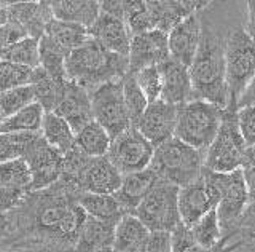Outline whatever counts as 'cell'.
I'll list each match as a JSON object with an SVG mask.
<instances>
[{"label": "cell", "mask_w": 255, "mask_h": 252, "mask_svg": "<svg viewBox=\"0 0 255 252\" xmlns=\"http://www.w3.org/2000/svg\"><path fill=\"white\" fill-rule=\"evenodd\" d=\"M77 192L58 180L40 192H29L8 216L0 252H75L86 220Z\"/></svg>", "instance_id": "obj_1"}, {"label": "cell", "mask_w": 255, "mask_h": 252, "mask_svg": "<svg viewBox=\"0 0 255 252\" xmlns=\"http://www.w3.org/2000/svg\"><path fill=\"white\" fill-rule=\"evenodd\" d=\"M201 42L188 67L191 78V99H201L225 109L228 88L225 78V40L201 16Z\"/></svg>", "instance_id": "obj_2"}, {"label": "cell", "mask_w": 255, "mask_h": 252, "mask_svg": "<svg viewBox=\"0 0 255 252\" xmlns=\"http://www.w3.org/2000/svg\"><path fill=\"white\" fill-rule=\"evenodd\" d=\"M128 70V58L106 50L91 37L80 48L70 51L66 58L67 80L83 86L90 93L107 82L122 80Z\"/></svg>", "instance_id": "obj_3"}, {"label": "cell", "mask_w": 255, "mask_h": 252, "mask_svg": "<svg viewBox=\"0 0 255 252\" xmlns=\"http://www.w3.org/2000/svg\"><path fill=\"white\" fill-rule=\"evenodd\" d=\"M206 152L187 145L179 139H169L155 148L150 169L155 172L161 184L183 188L201 176L204 169Z\"/></svg>", "instance_id": "obj_4"}, {"label": "cell", "mask_w": 255, "mask_h": 252, "mask_svg": "<svg viewBox=\"0 0 255 252\" xmlns=\"http://www.w3.org/2000/svg\"><path fill=\"white\" fill-rule=\"evenodd\" d=\"M223 110L225 109L201 99H191L177 106L174 137L196 150L206 152L219 132Z\"/></svg>", "instance_id": "obj_5"}, {"label": "cell", "mask_w": 255, "mask_h": 252, "mask_svg": "<svg viewBox=\"0 0 255 252\" xmlns=\"http://www.w3.org/2000/svg\"><path fill=\"white\" fill-rule=\"evenodd\" d=\"M255 75V40L244 27H233L225 40V78L228 109H238V101ZM225 107V109H227Z\"/></svg>", "instance_id": "obj_6"}, {"label": "cell", "mask_w": 255, "mask_h": 252, "mask_svg": "<svg viewBox=\"0 0 255 252\" xmlns=\"http://www.w3.org/2000/svg\"><path fill=\"white\" fill-rule=\"evenodd\" d=\"M246 148L247 145L238 125V109L227 107L223 110L217 136L206 150L204 168L220 174H230L233 171L243 169Z\"/></svg>", "instance_id": "obj_7"}, {"label": "cell", "mask_w": 255, "mask_h": 252, "mask_svg": "<svg viewBox=\"0 0 255 252\" xmlns=\"http://www.w3.org/2000/svg\"><path fill=\"white\" fill-rule=\"evenodd\" d=\"M222 177L220 172L204 168L195 182L180 188L179 212L183 225L190 228L209 211L217 209L222 195Z\"/></svg>", "instance_id": "obj_8"}, {"label": "cell", "mask_w": 255, "mask_h": 252, "mask_svg": "<svg viewBox=\"0 0 255 252\" xmlns=\"http://www.w3.org/2000/svg\"><path fill=\"white\" fill-rule=\"evenodd\" d=\"M179 187L158 184L143 200L134 216L150 232L172 233L182 224L179 212Z\"/></svg>", "instance_id": "obj_9"}, {"label": "cell", "mask_w": 255, "mask_h": 252, "mask_svg": "<svg viewBox=\"0 0 255 252\" xmlns=\"http://www.w3.org/2000/svg\"><path fill=\"white\" fill-rule=\"evenodd\" d=\"M94 122H98L110 140L132 128L123 99L122 80L107 82L90 93Z\"/></svg>", "instance_id": "obj_10"}, {"label": "cell", "mask_w": 255, "mask_h": 252, "mask_svg": "<svg viewBox=\"0 0 255 252\" xmlns=\"http://www.w3.org/2000/svg\"><path fill=\"white\" fill-rule=\"evenodd\" d=\"M155 147L135 128H129L123 134L112 139L107 158L122 176L134 174L147 169L153 158Z\"/></svg>", "instance_id": "obj_11"}, {"label": "cell", "mask_w": 255, "mask_h": 252, "mask_svg": "<svg viewBox=\"0 0 255 252\" xmlns=\"http://www.w3.org/2000/svg\"><path fill=\"white\" fill-rule=\"evenodd\" d=\"M22 160L27 163L32 176L30 192L45 190L61 179L64 155L51 145H48L42 134H38L30 144Z\"/></svg>", "instance_id": "obj_12"}, {"label": "cell", "mask_w": 255, "mask_h": 252, "mask_svg": "<svg viewBox=\"0 0 255 252\" xmlns=\"http://www.w3.org/2000/svg\"><path fill=\"white\" fill-rule=\"evenodd\" d=\"M247 204H249V195H247L243 169L223 174L222 195L217 204V217L222 236L233 238L235 227Z\"/></svg>", "instance_id": "obj_13"}, {"label": "cell", "mask_w": 255, "mask_h": 252, "mask_svg": "<svg viewBox=\"0 0 255 252\" xmlns=\"http://www.w3.org/2000/svg\"><path fill=\"white\" fill-rule=\"evenodd\" d=\"M123 176L106 156L90 158L74 180V190L78 193L114 195L122 184Z\"/></svg>", "instance_id": "obj_14"}, {"label": "cell", "mask_w": 255, "mask_h": 252, "mask_svg": "<svg viewBox=\"0 0 255 252\" xmlns=\"http://www.w3.org/2000/svg\"><path fill=\"white\" fill-rule=\"evenodd\" d=\"M175 125H177V106L167 104L159 99L148 104L135 125V129L156 148L174 137Z\"/></svg>", "instance_id": "obj_15"}, {"label": "cell", "mask_w": 255, "mask_h": 252, "mask_svg": "<svg viewBox=\"0 0 255 252\" xmlns=\"http://www.w3.org/2000/svg\"><path fill=\"white\" fill-rule=\"evenodd\" d=\"M171 58L167 34L161 30H150V32L131 37L129 48V70L128 72H139L140 69L150 66H159Z\"/></svg>", "instance_id": "obj_16"}, {"label": "cell", "mask_w": 255, "mask_h": 252, "mask_svg": "<svg viewBox=\"0 0 255 252\" xmlns=\"http://www.w3.org/2000/svg\"><path fill=\"white\" fill-rule=\"evenodd\" d=\"M201 11H199L179 22L167 34V45L172 59L187 67L191 66L201 42Z\"/></svg>", "instance_id": "obj_17"}, {"label": "cell", "mask_w": 255, "mask_h": 252, "mask_svg": "<svg viewBox=\"0 0 255 252\" xmlns=\"http://www.w3.org/2000/svg\"><path fill=\"white\" fill-rule=\"evenodd\" d=\"M53 112L64 118L69 123L72 131L77 134L86 125H90L94 120L90 91L74 82H67L64 96Z\"/></svg>", "instance_id": "obj_18"}, {"label": "cell", "mask_w": 255, "mask_h": 252, "mask_svg": "<svg viewBox=\"0 0 255 252\" xmlns=\"http://www.w3.org/2000/svg\"><path fill=\"white\" fill-rule=\"evenodd\" d=\"M88 35L118 56H129L131 35L128 32L123 19L101 13L94 24L88 29Z\"/></svg>", "instance_id": "obj_19"}, {"label": "cell", "mask_w": 255, "mask_h": 252, "mask_svg": "<svg viewBox=\"0 0 255 252\" xmlns=\"http://www.w3.org/2000/svg\"><path fill=\"white\" fill-rule=\"evenodd\" d=\"M53 13L48 2H11L8 22L19 26L27 37L40 40L45 35L48 24L53 21Z\"/></svg>", "instance_id": "obj_20"}, {"label": "cell", "mask_w": 255, "mask_h": 252, "mask_svg": "<svg viewBox=\"0 0 255 252\" xmlns=\"http://www.w3.org/2000/svg\"><path fill=\"white\" fill-rule=\"evenodd\" d=\"M158 184L161 182H159L156 174L150 168H147L140 172L123 176L120 188L114 193V196L126 214H134L139 204L147 198V195Z\"/></svg>", "instance_id": "obj_21"}, {"label": "cell", "mask_w": 255, "mask_h": 252, "mask_svg": "<svg viewBox=\"0 0 255 252\" xmlns=\"http://www.w3.org/2000/svg\"><path fill=\"white\" fill-rule=\"evenodd\" d=\"M158 67L163 78L161 101L172 106H180L191 101V78L188 67L172 58Z\"/></svg>", "instance_id": "obj_22"}, {"label": "cell", "mask_w": 255, "mask_h": 252, "mask_svg": "<svg viewBox=\"0 0 255 252\" xmlns=\"http://www.w3.org/2000/svg\"><path fill=\"white\" fill-rule=\"evenodd\" d=\"M209 2H177V0H148V6L155 19V30H161L164 34H169L171 30L191 14L203 11Z\"/></svg>", "instance_id": "obj_23"}, {"label": "cell", "mask_w": 255, "mask_h": 252, "mask_svg": "<svg viewBox=\"0 0 255 252\" xmlns=\"http://www.w3.org/2000/svg\"><path fill=\"white\" fill-rule=\"evenodd\" d=\"M53 18L90 29L101 14V5L96 0H51Z\"/></svg>", "instance_id": "obj_24"}, {"label": "cell", "mask_w": 255, "mask_h": 252, "mask_svg": "<svg viewBox=\"0 0 255 252\" xmlns=\"http://www.w3.org/2000/svg\"><path fill=\"white\" fill-rule=\"evenodd\" d=\"M117 224L86 217L75 243V252H96L114 244Z\"/></svg>", "instance_id": "obj_25"}, {"label": "cell", "mask_w": 255, "mask_h": 252, "mask_svg": "<svg viewBox=\"0 0 255 252\" xmlns=\"http://www.w3.org/2000/svg\"><path fill=\"white\" fill-rule=\"evenodd\" d=\"M150 230L134 214H126L115 227L112 248L115 252H139L147 241Z\"/></svg>", "instance_id": "obj_26"}, {"label": "cell", "mask_w": 255, "mask_h": 252, "mask_svg": "<svg viewBox=\"0 0 255 252\" xmlns=\"http://www.w3.org/2000/svg\"><path fill=\"white\" fill-rule=\"evenodd\" d=\"M67 82L69 80L66 82L56 80V78L50 77L38 66L32 70L29 85L32 86V90H34L35 102H38V104L43 107L45 112H53L64 96Z\"/></svg>", "instance_id": "obj_27"}, {"label": "cell", "mask_w": 255, "mask_h": 252, "mask_svg": "<svg viewBox=\"0 0 255 252\" xmlns=\"http://www.w3.org/2000/svg\"><path fill=\"white\" fill-rule=\"evenodd\" d=\"M88 217L107 220V222L118 224L120 219L126 216L123 208L115 200L114 195H96V193H80L77 198Z\"/></svg>", "instance_id": "obj_28"}, {"label": "cell", "mask_w": 255, "mask_h": 252, "mask_svg": "<svg viewBox=\"0 0 255 252\" xmlns=\"http://www.w3.org/2000/svg\"><path fill=\"white\" fill-rule=\"evenodd\" d=\"M40 134L46 140L48 145H51L62 155H66L75 145V132L72 131L64 118L56 115L54 112H45Z\"/></svg>", "instance_id": "obj_29"}, {"label": "cell", "mask_w": 255, "mask_h": 252, "mask_svg": "<svg viewBox=\"0 0 255 252\" xmlns=\"http://www.w3.org/2000/svg\"><path fill=\"white\" fill-rule=\"evenodd\" d=\"M43 115H45L43 107L38 102H32L27 107L21 109L19 112L5 118L2 126H0V132H10V134H40Z\"/></svg>", "instance_id": "obj_30"}, {"label": "cell", "mask_w": 255, "mask_h": 252, "mask_svg": "<svg viewBox=\"0 0 255 252\" xmlns=\"http://www.w3.org/2000/svg\"><path fill=\"white\" fill-rule=\"evenodd\" d=\"M45 37L50 38V40L56 46H59L64 53H67V56L70 51L80 48L83 43L90 40L88 29L78 24H72V22L58 21V19H53L50 24H48L45 30Z\"/></svg>", "instance_id": "obj_31"}, {"label": "cell", "mask_w": 255, "mask_h": 252, "mask_svg": "<svg viewBox=\"0 0 255 252\" xmlns=\"http://www.w3.org/2000/svg\"><path fill=\"white\" fill-rule=\"evenodd\" d=\"M172 240V252H235L236 249L243 248L246 241L238 240L235 243H230V238L222 236L220 243L214 248H203L193 240L188 227L180 224L175 230L171 233Z\"/></svg>", "instance_id": "obj_32"}, {"label": "cell", "mask_w": 255, "mask_h": 252, "mask_svg": "<svg viewBox=\"0 0 255 252\" xmlns=\"http://www.w3.org/2000/svg\"><path fill=\"white\" fill-rule=\"evenodd\" d=\"M110 137L98 122H91L75 134V145L91 158L106 156L110 147Z\"/></svg>", "instance_id": "obj_33"}, {"label": "cell", "mask_w": 255, "mask_h": 252, "mask_svg": "<svg viewBox=\"0 0 255 252\" xmlns=\"http://www.w3.org/2000/svg\"><path fill=\"white\" fill-rule=\"evenodd\" d=\"M125 24L131 37L140 35L155 30V19L148 2H140V0H126V10H125Z\"/></svg>", "instance_id": "obj_34"}, {"label": "cell", "mask_w": 255, "mask_h": 252, "mask_svg": "<svg viewBox=\"0 0 255 252\" xmlns=\"http://www.w3.org/2000/svg\"><path fill=\"white\" fill-rule=\"evenodd\" d=\"M40 67L45 72L56 78L59 82H66V58L67 53H64L59 46H56L50 38H46L45 35L40 38Z\"/></svg>", "instance_id": "obj_35"}, {"label": "cell", "mask_w": 255, "mask_h": 252, "mask_svg": "<svg viewBox=\"0 0 255 252\" xmlns=\"http://www.w3.org/2000/svg\"><path fill=\"white\" fill-rule=\"evenodd\" d=\"M40 40L35 38L26 37L22 40L16 42L11 45L10 48H6L2 54L0 59L2 61H10L13 64H19L29 69H35L40 66Z\"/></svg>", "instance_id": "obj_36"}, {"label": "cell", "mask_w": 255, "mask_h": 252, "mask_svg": "<svg viewBox=\"0 0 255 252\" xmlns=\"http://www.w3.org/2000/svg\"><path fill=\"white\" fill-rule=\"evenodd\" d=\"M122 86H123V99H125L128 115H129L132 128H135V125H137L140 117L145 112V109L148 107V101L145 98V94L139 88L137 82H135L134 74L128 72L122 78Z\"/></svg>", "instance_id": "obj_37"}, {"label": "cell", "mask_w": 255, "mask_h": 252, "mask_svg": "<svg viewBox=\"0 0 255 252\" xmlns=\"http://www.w3.org/2000/svg\"><path fill=\"white\" fill-rule=\"evenodd\" d=\"M32 176L27 163L22 158L0 163V187L16 188V190L30 192Z\"/></svg>", "instance_id": "obj_38"}, {"label": "cell", "mask_w": 255, "mask_h": 252, "mask_svg": "<svg viewBox=\"0 0 255 252\" xmlns=\"http://www.w3.org/2000/svg\"><path fill=\"white\" fill-rule=\"evenodd\" d=\"M190 233L193 240L203 248H214L222 240V230L217 217V209H212L198 220L195 225H191Z\"/></svg>", "instance_id": "obj_39"}, {"label": "cell", "mask_w": 255, "mask_h": 252, "mask_svg": "<svg viewBox=\"0 0 255 252\" xmlns=\"http://www.w3.org/2000/svg\"><path fill=\"white\" fill-rule=\"evenodd\" d=\"M38 134H10L0 132V163L22 158Z\"/></svg>", "instance_id": "obj_40"}, {"label": "cell", "mask_w": 255, "mask_h": 252, "mask_svg": "<svg viewBox=\"0 0 255 252\" xmlns=\"http://www.w3.org/2000/svg\"><path fill=\"white\" fill-rule=\"evenodd\" d=\"M32 102H35V96L30 85L3 91L0 93V114L5 120V118L19 112L21 109L27 107Z\"/></svg>", "instance_id": "obj_41"}, {"label": "cell", "mask_w": 255, "mask_h": 252, "mask_svg": "<svg viewBox=\"0 0 255 252\" xmlns=\"http://www.w3.org/2000/svg\"><path fill=\"white\" fill-rule=\"evenodd\" d=\"M32 70L34 69L0 59V93L29 85Z\"/></svg>", "instance_id": "obj_42"}, {"label": "cell", "mask_w": 255, "mask_h": 252, "mask_svg": "<svg viewBox=\"0 0 255 252\" xmlns=\"http://www.w3.org/2000/svg\"><path fill=\"white\" fill-rule=\"evenodd\" d=\"M132 74V72H131ZM135 82L139 88L145 94L148 104L161 99V90H163V78L158 66H150L145 69H140L139 72L134 74Z\"/></svg>", "instance_id": "obj_43"}, {"label": "cell", "mask_w": 255, "mask_h": 252, "mask_svg": "<svg viewBox=\"0 0 255 252\" xmlns=\"http://www.w3.org/2000/svg\"><path fill=\"white\" fill-rule=\"evenodd\" d=\"M233 236H241L239 240L246 243L255 240V201H249V204L243 211V214L235 227Z\"/></svg>", "instance_id": "obj_44"}, {"label": "cell", "mask_w": 255, "mask_h": 252, "mask_svg": "<svg viewBox=\"0 0 255 252\" xmlns=\"http://www.w3.org/2000/svg\"><path fill=\"white\" fill-rule=\"evenodd\" d=\"M238 125L246 145L255 144V106L238 109Z\"/></svg>", "instance_id": "obj_45"}, {"label": "cell", "mask_w": 255, "mask_h": 252, "mask_svg": "<svg viewBox=\"0 0 255 252\" xmlns=\"http://www.w3.org/2000/svg\"><path fill=\"white\" fill-rule=\"evenodd\" d=\"M139 252H172L171 233L166 232H150L147 241L143 243Z\"/></svg>", "instance_id": "obj_46"}, {"label": "cell", "mask_w": 255, "mask_h": 252, "mask_svg": "<svg viewBox=\"0 0 255 252\" xmlns=\"http://www.w3.org/2000/svg\"><path fill=\"white\" fill-rule=\"evenodd\" d=\"M26 195L27 192L24 190L0 187V214H10L13 209L19 206Z\"/></svg>", "instance_id": "obj_47"}, {"label": "cell", "mask_w": 255, "mask_h": 252, "mask_svg": "<svg viewBox=\"0 0 255 252\" xmlns=\"http://www.w3.org/2000/svg\"><path fill=\"white\" fill-rule=\"evenodd\" d=\"M26 37L27 34L19 26L13 24V22H6L5 26H0V54Z\"/></svg>", "instance_id": "obj_48"}, {"label": "cell", "mask_w": 255, "mask_h": 252, "mask_svg": "<svg viewBox=\"0 0 255 252\" xmlns=\"http://www.w3.org/2000/svg\"><path fill=\"white\" fill-rule=\"evenodd\" d=\"M255 106V75L251 80V83L247 85V88L244 90V93L241 94V98L238 101V109L243 107H251Z\"/></svg>", "instance_id": "obj_49"}, {"label": "cell", "mask_w": 255, "mask_h": 252, "mask_svg": "<svg viewBox=\"0 0 255 252\" xmlns=\"http://www.w3.org/2000/svg\"><path fill=\"white\" fill-rule=\"evenodd\" d=\"M243 176L247 188V195H249V201H255V168H244Z\"/></svg>", "instance_id": "obj_50"}, {"label": "cell", "mask_w": 255, "mask_h": 252, "mask_svg": "<svg viewBox=\"0 0 255 252\" xmlns=\"http://www.w3.org/2000/svg\"><path fill=\"white\" fill-rule=\"evenodd\" d=\"M244 30L255 40V0L247 2V22Z\"/></svg>", "instance_id": "obj_51"}, {"label": "cell", "mask_w": 255, "mask_h": 252, "mask_svg": "<svg viewBox=\"0 0 255 252\" xmlns=\"http://www.w3.org/2000/svg\"><path fill=\"white\" fill-rule=\"evenodd\" d=\"M244 168H255V144L247 145L244 152V161H243V169Z\"/></svg>", "instance_id": "obj_52"}, {"label": "cell", "mask_w": 255, "mask_h": 252, "mask_svg": "<svg viewBox=\"0 0 255 252\" xmlns=\"http://www.w3.org/2000/svg\"><path fill=\"white\" fill-rule=\"evenodd\" d=\"M10 3L11 2H0V26H5L10 19Z\"/></svg>", "instance_id": "obj_53"}, {"label": "cell", "mask_w": 255, "mask_h": 252, "mask_svg": "<svg viewBox=\"0 0 255 252\" xmlns=\"http://www.w3.org/2000/svg\"><path fill=\"white\" fill-rule=\"evenodd\" d=\"M6 227H8V216L6 214H0V240L6 232Z\"/></svg>", "instance_id": "obj_54"}, {"label": "cell", "mask_w": 255, "mask_h": 252, "mask_svg": "<svg viewBox=\"0 0 255 252\" xmlns=\"http://www.w3.org/2000/svg\"><path fill=\"white\" fill-rule=\"evenodd\" d=\"M96 252H115V249L114 248H104V249H99V251H96Z\"/></svg>", "instance_id": "obj_55"}, {"label": "cell", "mask_w": 255, "mask_h": 252, "mask_svg": "<svg viewBox=\"0 0 255 252\" xmlns=\"http://www.w3.org/2000/svg\"><path fill=\"white\" fill-rule=\"evenodd\" d=\"M2 123H3V117H2V114H0V126H2Z\"/></svg>", "instance_id": "obj_56"}, {"label": "cell", "mask_w": 255, "mask_h": 252, "mask_svg": "<svg viewBox=\"0 0 255 252\" xmlns=\"http://www.w3.org/2000/svg\"><path fill=\"white\" fill-rule=\"evenodd\" d=\"M14 252H26V251H14Z\"/></svg>", "instance_id": "obj_57"}]
</instances>
